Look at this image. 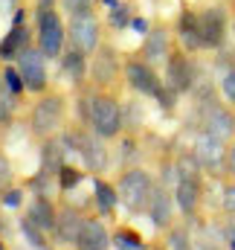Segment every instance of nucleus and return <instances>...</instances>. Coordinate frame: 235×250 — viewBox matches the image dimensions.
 Masks as SVG:
<instances>
[{"label": "nucleus", "mask_w": 235, "mask_h": 250, "mask_svg": "<svg viewBox=\"0 0 235 250\" xmlns=\"http://www.w3.org/2000/svg\"><path fill=\"white\" fill-rule=\"evenodd\" d=\"M67 111H70V102L61 90H47L35 99V105L29 108L26 114V131L32 140H47V137H56L67 128Z\"/></svg>", "instance_id": "nucleus-1"}, {"label": "nucleus", "mask_w": 235, "mask_h": 250, "mask_svg": "<svg viewBox=\"0 0 235 250\" xmlns=\"http://www.w3.org/2000/svg\"><path fill=\"white\" fill-rule=\"evenodd\" d=\"M87 125L102 140H117L125 131L122 120V102L114 90H90L87 93Z\"/></svg>", "instance_id": "nucleus-2"}, {"label": "nucleus", "mask_w": 235, "mask_h": 250, "mask_svg": "<svg viewBox=\"0 0 235 250\" xmlns=\"http://www.w3.org/2000/svg\"><path fill=\"white\" fill-rule=\"evenodd\" d=\"M61 134H64V140H67L70 151H76V154L81 157V163H84L87 172L99 175V172L108 169V148H105V140H102L90 125H84V123L67 125Z\"/></svg>", "instance_id": "nucleus-3"}, {"label": "nucleus", "mask_w": 235, "mask_h": 250, "mask_svg": "<svg viewBox=\"0 0 235 250\" xmlns=\"http://www.w3.org/2000/svg\"><path fill=\"white\" fill-rule=\"evenodd\" d=\"M35 44L47 56V62H61L67 47V23L61 18L59 6L35 12Z\"/></svg>", "instance_id": "nucleus-4"}, {"label": "nucleus", "mask_w": 235, "mask_h": 250, "mask_svg": "<svg viewBox=\"0 0 235 250\" xmlns=\"http://www.w3.org/2000/svg\"><path fill=\"white\" fill-rule=\"evenodd\" d=\"M117 192H119V204H125L128 212L139 215V212L148 209V201H151V192H154V178L139 166H128L119 175Z\"/></svg>", "instance_id": "nucleus-5"}, {"label": "nucleus", "mask_w": 235, "mask_h": 250, "mask_svg": "<svg viewBox=\"0 0 235 250\" xmlns=\"http://www.w3.org/2000/svg\"><path fill=\"white\" fill-rule=\"evenodd\" d=\"M197 117H200V131L230 143L235 137V111L233 105H224L212 90L206 96H200L197 102Z\"/></svg>", "instance_id": "nucleus-6"}, {"label": "nucleus", "mask_w": 235, "mask_h": 250, "mask_svg": "<svg viewBox=\"0 0 235 250\" xmlns=\"http://www.w3.org/2000/svg\"><path fill=\"white\" fill-rule=\"evenodd\" d=\"M99 44H102V23L93 9L67 15V47H76L84 56H93Z\"/></svg>", "instance_id": "nucleus-7"}, {"label": "nucleus", "mask_w": 235, "mask_h": 250, "mask_svg": "<svg viewBox=\"0 0 235 250\" xmlns=\"http://www.w3.org/2000/svg\"><path fill=\"white\" fill-rule=\"evenodd\" d=\"M87 79L96 90H114L122 79V59L114 44H99L96 53L90 56V70Z\"/></svg>", "instance_id": "nucleus-8"}, {"label": "nucleus", "mask_w": 235, "mask_h": 250, "mask_svg": "<svg viewBox=\"0 0 235 250\" xmlns=\"http://www.w3.org/2000/svg\"><path fill=\"white\" fill-rule=\"evenodd\" d=\"M197 32H200V50H221L230 35V12L224 6L197 9Z\"/></svg>", "instance_id": "nucleus-9"}, {"label": "nucleus", "mask_w": 235, "mask_h": 250, "mask_svg": "<svg viewBox=\"0 0 235 250\" xmlns=\"http://www.w3.org/2000/svg\"><path fill=\"white\" fill-rule=\"evenodd\" d=\"M15 67H18V73H20V79H23V84H26V93L41 96V93H47V90H50L47 56L38 50V44H35V47L29 44V47L15 59Z\"/></svg>", "instance_id": "nucleus-10"}, {"label": "nucleus", "mask_w": 235, "mask_h": 250, "mask_svg": "<svg viewBox=\"0 0 235 250\" xmlns=\"http://www.w3.org/2000/svg\"><path fill=\"white\" fill-rule=\"evenodd\" d=\"M122 79H125V84L134 90V93H139V96H157L160 90H163V79L157 76V70H154V64H148L145 59H139V56H128V59H122Z\"/></svg>", "instance_id": "nucleus-11"}, {"label": "nucleus", "mask_w": 235, "mask_h": 250, "mask_svg": "<svg viewBox=\"0 0 235 250\" xmlns=\"http://www.w3.org/2000/svg\"><path fill=\"white\" fill-rule=\"evenodd\" d=\"M166 87L175 90L177 96L180 93H192L195 82H197V70L192 64V56L183 50V47H172L169 59H166V76H163Z\"/></svg>", "instance_id": "nucleus-12"}, {"label": "nucleus", "mask_w": 235, "mask_h": 250, "mask_svg": "<svg viewBox=\"0 0 235 250\" xmlns=\"http://www.w3.org/2000/svg\"><path fill=\"white\" fill-rule=\"evenodd\" d=\"M29 44H32V26L26 23V12L18 9L15 18H12L9 32L0 38V64H12Z\"/></svg>", "instance_id": "nucleus-13"}, {"label": "nucleus", "mask_w": 235, "mask_h": 250, "mask_svg": "<svg viewBox=\"0 0 235 250\" xmlns=\"http://www.w3.org/2000/svg\"><path fill=\"white\" fill-rule=\"evenodd\" d=\"M192 151H195L200 169L221 172V169L227 166V143L218 140V137H212V134H206V131H200V134L195 137V148H192Z\"/></svg>", "instance_id": "nucleus-14"}, {"label": "nucleus", "mask_w": 235, "mask_h": 250, "mask_svg": "<svg viewBox=\"0 0 235 250\" xmlns=\"http://www.w3.org/2000/svg\"><path fill=\"white\" fill-rule=\"evenodd\" d=\"M84 218H87V212H81L76 204H59L56 230H53L56 242L64 245V248H73V245H76V239H78V233H81Z\"/></svg>", "instance_id": "nucleus-15"}, {"label": "nucleus", "mask_w": 235, "mask_h": 250, "mask_svg": "<svg viewBox=\"0 0 235 250\" xmlns=\"http://www.w3.org/2000/svg\"><path fill=\"white\" fill-rule=\"evenodd\" d=\"M172 53V29L166 23H154L148 26L145 38H142V47H139V59H145L148 64H160L169 59Z\"/></svg>", "instance_id": "nucleus-16"}, {"label": "nucleus", "mask_w": 235, "mask_h": 250, "mask_svg": "<svg viewBox=\"0 0 235 250\" xmlns=\"http://www.w3.org/2000/svg\"><path fill=\"white\" fill-rule=\"evenodd\" d=\"M175 195L169 192V189L163 187V184H154V192H151V201H148V218H151V224L160 230V233H166L172 224H175Z\"/></svg>", "instance_id": "nucleus-17"}, {"label": "nucleus", "mask_w": 235, "mask_h": 250, "mask_svg": "<svg viewBox=\"0 0 235 250\" xmlns=\"http://www.w3.org/2000/svg\"><path fill=\"white\" fill-rule=\"evenodd\" d=\"M76 250H111L114 242H111V233L102 221V215H87L84 224H81V233L76 239Z\"/></svg>", "instance_id": "nucleus-18"}, {"label": "nucleus", "mask_w": 235, "mask_h": 250, "mask_svg": "<svg viewBox=\"0 0 235 250\" xmlns=\"http://www.w3.org/2000/svg\"><path fill=\"white\" fill-rule=\"evenodd\" d=\"M67 154H70V146H67L64 134H56V137L41 140V172L59 175V169L67 163Z\"/></svg>", "instance_id": "nucleus-19"}, {"label": "nucleus", "mask_w": 235, "mask_h": 250, "mask_svg": "<svg viewBox=\"0 0 235 250\" xmlns=\"http://www.w3.org/2000/svg\"><path fill=\"white\" fill-rule=\"evenodd\" d=\"M175 35L186 53H200V32H197V9H183L177 15Z\"/></svg>", "instance_id": "nucleus-20"}, {"label": "nucleus", "mask_w": 235, "mask_h": 250, "mask_svg": "<svg viewBox=\"0 0 235 250\" xmlns=\"http://www.w3.org/2000/svg\"><path fill=\"white\" fill-rule=\"evenodd\" d=\"M56 215H59V204L50 195H32V204L26 207V218H32L44 233L53 236L56 230Z\"/></svg>", "instance_id": "nucleus-21"}, {"label": "nucleus", "mask_w": 235, "mask_h": 250, "mask_svg": "<svg viewBox=\"0 0 235 250\" xmlns=\"http://www.w3.org/2000/svg\"><path fill=\"white\" fill-rule=\"evenodd\" d=\"M61 70L67 73V79L73 82L76 90L84 87L87 82V70H90V56H84L81 50L76 47H64V56H61Z\"/></svg>", "instance_id": "nucleus-22"}, {"label": "nucleus", "mask_w": 235, "mask_h": 250, "mask_svg": "<svg viewBox=\"0 0 235 250\" xmlns=\"http://www.w3.org/2000/svg\"><path fill=\"white\" fill-rule=\"evenodd\" d=\"M117 204H119V192L117 184L105 181V178H96L93 181V207L102 218H111L117 212Z\"/></svg>", "instance_id": "nucleus-23"}, {"label": "nucleus", "mask_w": 235, "mask_h": 250, "mask_svg": "<svg viewBox=\"0 0 235 250\" xmlns=\"http://www.w3.org/2000/svg\"><path fill=\"white\" fill-rule=\"evenodd\" d=\"M20 99H23V96L12 93V90L6 87V82L0 79V134L12 128L15 117H18V111H20V105H23Z\"/></svg>", "instance_id": "nucleus-24"}, {"label": "nucleus", "mask_w": 235, "mask_h": 250, "mask_svg": "<svg viewBox=\"0 0 235 250\" xmlns=\"http://www.w3.org/2000/svg\"><path fill=\"white\" fill-rule=\"evenodd\" d=\"M20 233H23V239H26L35 250H50V242H47V236H50V233H44L32 218H26V215L20 218Z\"/></svg>", "instance_id": "nucleus-25"}, {"label": "nucleus", "mask_w": 235, "mask_h": 250, "mask_svg": "<svg viewBox=\"0 0 235 250\" xmlns=\"http://www.w3.org/2000/svg\"><path fill=\"white\" fill-rule=\"evenodd\" d=\"M111 242H114L117 250H145L142 236H139L137 230H131V227H119L117 233L111 236Z\"/></svg>", "instance_id": "nucleus-26"}, {"label": "nucleus", "mask_w": 235, "mask_h": 250, "mask_svg": "<svg viewBox=\"0 0 235 250\" xmlns=\"http://www.w3.org/2000/svg\"><path fill=\"white\" fill-rule=\"evenodd\" d=\"M163 250H192V239H189V230L172 224L166 230V239H163Z\"/></svg>", "instance_id": "nucleus-27"}, {"label": "nucleus", "mask_w": 235, "mask_h": 250, "mask_svg": "<svg viewBox=\"0 0 235 250\" xmlns=\"http://www.w3.org/2000/svg\"><path fill=\"white\" fill-rule=\"evenodd\" d=\"M56 181H59V192H73V189L84 181V172H78L76 166L64 163L59 169V175H56Z\"/></svg>", "instance_id": "nucleus-28"}, {"label": "nucleus", "mask_w": 235, "mask_h": 250, "mask_svg": "<svg viewBox=\"0 0 235 250\" xmlns=\"http://www.w3.org/2000/svg\"><path fill=\"white\" fill-rule=\"evenodd\" d=\"M0 79L6 82V87H9L12 93H18V96H23V93H26V84H23V79H20L18 67H12V64H0Z\"/></svg>", "instance_id": "nucleus-29"}, {"label": "nucleus", "mask_w": 235, "mask_h": 250, "mask_svg": "<svg viewBox=\"0 0 235 250\" xmlns=\"http://www.w3.org/2000/svg\"><path fill=\"white\" fill-rule=\"evenodd\" d=\"M131 3H117L114 9H108V23L114 29H128L131 26Z\"/></svg>", "instance_id": "nucleus-30"}, {"label": "nucleus", "mask_w": 235, "mask_h": 250, "mask_svg": "<svg viewBox=\"0 0 235 250\" xmlns=\"http://www.w3.org/2000/svg\"><path fill=\"white\" fill-rule=\"evenodd\" d=\"M221 93H224L227 105H233L235 108V64L233 67H227L224 76H221Z\"/></svg>", "instance_id": "nucleus-31"}, {"label": "nucleus", "mask_w": 235, "mask_h": 250, "mask_svg": "<svg viewBox=\"0 0 235 250\" xmlns=\"http://www.w3.org/2000/svg\"><path fill=\"white\" fill-rule=\"evenodd\" d=\"M23 195H26L23 189L12 184V187H9L6 192H3V195H0V207H6V209H18V207L23 204Z\"/></svg>", "instance_id": "nucleus-32"}, {"label": "nucleus", "mask_w": 235, "mask_h": 250, "mask_svg": "<svg viewBox=\"0 0 235 250\" xmlns=\"http://www.w3.org/2000/svg\"><path fill=\"white\" fill-rule=\"evenodd\" d=\"M12 184H15V169H12V160L0 151V195L12 187Z\"/></svg>", "instance_id": "nucleus-33"}, {"label": "nucleus", "mask_w": 235, "mask_h": 250, "mask_svg": "<svg viewBox=\"0 0 235 250\" xmlns=\"http://www.w3.org/2000/svg\"><path fill=\"white\" fill-rule=\"evenodd\" d=\"M221 207H224L230 215H235V181H233V178L224 184V192H221Z\"/></svg>", "instance_id": "nucleus-34"}, {"label": "nucleus", "mask_w": 235, "mask_h": 250, "mask_svg": "<svg viewBox=\"0 0 235 250\" xmlns=\"http://www.w3.org/2000/svg\"><path fill=\"white\" fill-rule=\"evenodd\" d=\"M59 3L67 15H76V12H90L96 0H59Z\"/></svg>", "instance_id": "nucleus-35"}, {"label": "nucleus", "mask_w": 235, "mask_h": 250, "mask_svg": "<svg viewBox=\"0 0 235 250\" xmlns=\"http://www.w3.org/2000/svg\"><path fill=\"white\" fill-rule=\"evenodd\" d=\"M224 172L235 181V137L227 143V166H224Z\"/></svg>", "instance_id": "nucleus-36"}, {"label": "nucleus", "mask_w": 235, "mask_h": 250, "mask_svg": "<svg viewBox=\"0 0 235 250\" xmlns=\"http://www.w3.org/2000/svg\"><path fill=\"white\" fill-rule=\"evenodd\" d=\"M148 26H151V23H148L145 18H131V29H134V32L145 35V32H148Z\"/></svg>", "instance_id": "nucleus-37"}, {"label": "nucleus", "mask_w": 235, "mask_h": 250, "mask_svg": "<svg viewBox=\"0 0 235 250\" xmlns=\"http://www.w3.org/2000/svg\"><path fill=\"white\" fill-rule=\"evenodd\" d=\"M224 239H227V245H230V250H235V218L227 224V230H224Z\"/></svg>", "instance_id": "nucleus-38"}, {"label": "nucleus", "mask_w": 235, "mask_h": 250, "mask_svg": "<svg viewBox=\"0 0 235 250\" xmlns=\"http://www.w3.org/2000/svg\"><path fill=\"white\" fill-rule=\"evenodd\" d=\"M3 230H6V221H3V215H0V233H3Z\"/></svg>", "instance_id": "nucleus-39"}, {"label": "nucleus", "mask_w": 235, "mask_h": 250, "mask_svg": "<svg viewBox=\"0 0 235 250\" xmlns=\"http://www.w3.org/2000/svg\"><path fill=\"white\" fill-rule=\"evenodd\" d=\"M0 250H3V242H0Z\"/></svg>", "instance_id": "nucleus-40"}, {"label": "nucleus", "mask_w": 235, "mask_h": 250, "mask_svg": "<svg viewBox=\"0 0 235 250\" xmlns=\"http://www.w3.org/2000/svg\"><path fill=\"white\" fill-rule=\"evenodd\" d=\"M15 3H18V0H15Z\"/></svg>", "instance_id": "nucleus-41"}]
</instances>
